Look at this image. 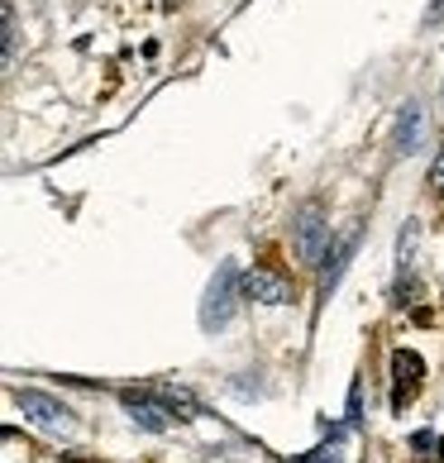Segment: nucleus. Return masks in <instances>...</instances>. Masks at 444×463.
<instances>
[{
	"instance_id": "39448f33",
	"label": "nucleus",
	"mask_w": 444,
	"mask_h": 463,
	"mask_svg": "<svg viewBox=\"0 0 444 463\" xmlns=\"http://www.w3.org/2000/svg\"><path fill=\"white\" fill-rule=\"evenodd\" d=\"M349 249H354V239H339V244H335V253H330V259H326V272H320V287H335L339 282V272H345V259H349Z\"/></svg>"
},
{
	"instance_id": "20e7f679",
	"label": "nucleus",
	"mask_w": 444,
	"mask_h": 463,
	"mask_svg": "<svg viewBox=\"0 0 444 463\" xmlns=\"http://www.w3.org/2000/svg\"><path fill=\"white\" fill-rule=\"evenodd\" d=\"M297 244H301V259H316V244H320V205H306V211H301Z\"/></svg>"
},
{
	"instance_id": "f257e3e1",
	"label": "nucleus",
	"mask_w": 444,
	"mask_h": 463,
	"mask_svg": "<svg viewBox=\"0 0 444 463\" xmlns=\"http://www.w3.org/2000/svg\"><path fill=\"white\" fill-rule=\"evenodd\" d=\"M14 406H20L33 425H43V430H67V425H72V411H67L62 402H53V397H43V392L20 387L14 392Z\"/></svg>"
},
{
	"instance_id": "423d86ee",
	"label": "nucleus",
	"mask_w": 444,
	"mask_h": 463,
	"mask_svg": "<svg viewBox=\"0 0 444 463\" xmlns=\"http://www.w3.org/2000/svg\"><path fill=\"white\" fill-rule=\"evenodd\" d=\"M435 182H444V158L435 163Z\"/></svg>"
},
{
	"instance_id": "f03ea898",
	"label": "nucleus",
	"mask_w": 444,
	"mask_h": 463,
	"mask_svg": "<svg viewBox=\"0 0 444 463\" xmlns=\"http://www.w3.org/2000/svg\"><path fill=\"white\" fill-rule=\"evenodd\" d=\"M244 297L263 301V306H287L292 301V282L268 272V268H253V272H244Z\"/></svg>"
},
{
	"instance_id": "7ed1b4c3",
	"label": "nucleus",
	"mask_w": 444,
	"mask_h": 463,
	"mask_svg": "<svg viewBox=\"0 0 444 463\" xmlns=\"http://www.w3.org/2000/svg\"><path fill=\"white\" fill-rule=\"evenodd\" d=\"M125 411L134 416V425H144V430H153V435H163L167 425V416H173V411H163L158 402H148V397H134V392H125Z\"/></svg>"
}]
</instances>
